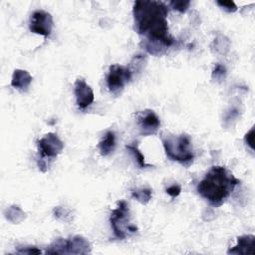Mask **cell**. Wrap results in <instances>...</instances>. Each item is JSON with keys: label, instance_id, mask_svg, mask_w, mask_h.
Returning <instances> with one entry per match:
<instances>
[{"label": "cell", "instance_id": "8", "mask_svg": "<svg viewBox=\"0 0 255 255\" xmlns=\"http://www.w3.org/2000/svg\"><path fill=\"white\" fill-rule=\"evenodd\" d=\"M53 29V18L50 13L44 10L34 11L30 19V31L48 37Z\"/></svg>", "mask_w": 255, "mask_h": 255}, {"label": "cell", "instance_id": "10", "mask_svg": "<svg viewBox=\"0 0 255 255\" xmlns=\"http://www.w3.org/2000/svg\"><path fill=\"white\" fill-rule=\"evenodd\" d=\"M74 94L76 103L81 110L88 108L94 101V93L92 88L83 79H77L74 86Z\"/></svg>", "mask_w": 255, "mask_h": 255}, {"label": "cell", "instance_id": "17", "mask_svg": "<svg viewBox=\"0 0 255 255\" xmlns=\"http://www.w3.org/2000/svg\"><path fill=\"white\" fill-rule=\"evenodd\" d=\"M215 41H217V42H219V44H217V43H215L214 41H213V45L215 46V51L216 52H218V53H225V52H227L228 51V47H229V44H230V42L228 41V39L227 38H225L224 36H222V35H219L217 38H215L214 39Z\"/></svg>", "mask_w": 255, "mask_h": 255}, {"label": "cell", "instance_id": "22", "mask_svg": "<svg viewBox=\"0 0 255 255\" xmlns=\"http://www.w3.org/2000/svg\"><path fill=\"white\" fill-rule=\"evenodd\" d=\"M166 193L167 194H169L171 197H177L179 194H180V192H181V187H180V185H178V184H172V185H170L169 187H167L166 188Z\"/></svg>", "mask_w": 255, "mask_h": 255}, {"label": "cell", "instance_id": "14", "mask_svg": "<svg viewBox=\"0 0 255 255\" xmlns=\"http://www.w3.org/2000/svg\"><path fill=\"white\" fill-rule=\"evenodd\" d=\"M6 218L13 222V223H19L25 218V212L19 207V206H10L6 211Z\"/></svg>", "mask_w": 255, "mask_h": 255}, {"label": "cell", "instance_id": "2", "mask_svg": "<svg viewBox=\"0 0 255 255\" xmlns=\"http://www.w3.org/2000/svg\"><path fill=\"white\" fill-rule=\"evenodd\" d=\"M239 180L225 167L212 166L197 185L198 193L213 206L221 205L231 194Z\"/></svg>", "mask_w": 255, "mask_h": 255}, {"label": "cell", "instance_id": "4", "mask_svg": "<svg viewBox=\"0 0 255 255\" xmlns=\"http://www.w3.org/2000/svg\"><path fill=\"white\" fill-rule=\"evenodd\" d=\"M110 221L114 235L118 239H125L128 236V233H134L137 230L134 225L128 223L129 210L127 202L124 200L118 202L117 208L112 211Z\"/></svg>", "mask_w": 255, "mask_h": 255}, {"label": "cell", "instance_id": "7", "mask_svg": "<svg viewBox=\"0 0 255 255\" xmlns=\"http://www.w3.org/2000/svg\"><path fill=\"white\" fill-rule=\"evenodd\" d=\"M64 148L63 141L58 137L56 133L49 132L38 140V150L41 155V159L45 160L47 157H56L62 152Z\"/></svg>", "mask_w": 255, "mask_h": 255}, {"label": "cell", "instance_id": "24", "mask_svg": "<svg viewBox=\"0 0 255 255\" xmlns=\"http://www.w3.org/2000/svg\"><path fill=\"white\" fill-rule=\"evenodd\" d=\"M18 253H21V254H25V253H27V254H40L41 253V250H39V249H37L36 247H30L29 249H23V250H19L18 251Z\"/></svg>", "mask_w": 255, "mask_h": 255}, {"label": "cell", "instance_id": "13", "mask_svg": "<svg viewBox=\"0 0 255 255\" xmlns=\"http://www.w3.org/2000/svg\"><path fill=\"white\" fill-rule=\"evenodd\" d=\"M116 146V136L114 131H107L103 136L102 140L99 142V149L102 155L107 156L111 154Z\"/></svg>", "mask_w": 255, "mask_h": 255}, {"label": "cell", "instance_id": "15", "mask_svg": "<svg viewBox=\"0 0 255 255\" xmlns=\"http://www.w3.org/2000/svg\"><path fill=\"white\" fill-rule=\"evenodd\" d=\"M151 189L150 188H138L131 192V197L140 202L141 204H146L151 199Z\"/></svg>", "mask_w": 255, "mask_h": 255}, {"label": "cell", "instance_id": "16", "mask_svg": "<svg viewBox=\"0 0 255 255\" xmlns=\"http://www.w3.org/2000/svg\"><path fill=\"white\" fill-rule=\"evenodd\" d=\"M126 147H127V149H128V150L132 153V155H133V157L135 158V160H136V162H137V164H138L139 167L143 168V167L150 166L149 164L145 163V161H144V156L142 155V153L138 150V148H137L136 146H134V145H127Z\"/></svg>", "mask_w": 255, "mask_h": 255}, {"label": "cell", "instance_id": "5", "mask_svg": "<svg viewBox=\"0 0 255 255\" xmlns=\"http://www.w3.org/2000/svg\"><path fill=\"white\" fill-rule=\"evenodd\" d=\"M90 251V243L82 236H74L70 239H58L47 250L49 254H86Z\"/></svg>", "mask_w": 255, "mask_h": 255}, {"label": "cell", "instance_id": "18", "mask_svg": "<svg viewBox=\"0 0 255 255\" xmlns=\"http://www.w3.org/2000/svg\"><path fill=\"white\" fill-rule=\"evenodd\" d=\"M226 77V69L223 65L216 64L212 71V79L216 81H222Z\"/></svg>", "mask_w": 255, "mask_h": 255}, {"label": "cell", "instance_id": "12", "mask_svg": "<svg viewBox=\"0 0 255 255\" xmlns=\"http://www.w3.org/2000/svg\"><path fill=\"white\" fill-rule=\"evenodd\" d=\"M32 82V76L29 72L21 69H16L12 75L11 86L17 90L25 91Z\"/></svg>", "mask_w": 255, "mask_h": 255}, {"label": "cell", "instance_id": "3", "mask_svg": "<svg viewBox=\"0 0 255 255\" xmlns=\"http://www.w3.org/2000/svg\"><path fill=\"white\" fill-rule=\"evenodd\" d=\"M162 143L165 153L170 159L176 160L186 166L193 161L194 154L188 135L181 134L178 136H168L162 139Z\"/></svg>", "mask_w": 255, "mask_h": 255}, {"label": "cell", "instance_id": "1", "mask_svg": "<svg viewBox=\"0 0 255 255\" xmlns=\"http://www.w3.org/2000/svg\"><path fill=\"white\" fill-rule=\"evenodd\" d=\"M167 14V7L162 2L136 1L133 5L134 28L138 34L146 36L148 41L169 47L174 41L168 34Z\"/></svg>", "mask_w": 255, "mask_h": 255}, {"label": "cell", "instance_id": "11", "mask_svg": "<svg viewBox=\"0 0 255 255\" xmlns=\"http://www.w3.org/2000/svg\"><path fill=\"white\" fill-rule=\"evenodd\" d=\"M255 247V236L254 235H243L238 237L237 244L228 250V254H254Z\"/></svg>", "mask_w": 255, "mask_h": 255}, {"label": "cell", "instance_id": "6", "mask_svg": "<svg viewBox=\"0 0 255 255\" xmlns=\"http://www.w3.org/2000/svg\"><path fill=\"white\" fill-rule=\"evenodd\" d=\"M131 79V71L121 65H112L107 75V86L111 93L119 94Z\"/></svg>", "mask_w": 255, "mask_h": 255}, {"label": "cell", "instance_id": "21", "mask_svg": "<svg viewBox=\"0 0 255 255\" xmlns=\"http://www.w3.org/2000/svg\"><path fill=\"white\" fill-rule=\"evenodd\" d=\"M216 4L222 8L223 10H225L226 12L229 13H233L237 10V6L233 1H217Z\"/></svg>", "mask_w": 255, "mask_h": 255}, {"label": "cell", "instance_id": "20", "mask_svg": "<svg viewBox=\"0 0 255 255\" xmlns=\"http://www.w3.org/2000/svg\"><path fill=\"white\" fill-rule=\"evenodd\" d=\"M54 216L58 219H61V220H64V221H69L70 219H68V218L71 217V213L66 208L58 206L54 209Z\"/></svg>", "mask_w": 255, "mask_h": 255}, {"label": "cell", "instance_id": "9", "mask_svg": "<svg viewBox=\"0 0 255 255\" xmlns=\"http://www.w3.org/2000/svg\"><path fill=\"white\" fill-rule=\"evenodd\" d=\"M136 119L140 132L143 135H150L155 133L160 126V121L158 117L151 110L139 112L136 115Z\"/></svg>", "mask_w": 255, "mask_h": 255}, {"label": "cell", "instance_id": "23", "mask_svg": "<svg viewBox=\"0 0 255 255\" xmlns=\"http://www.w3.org/2000/svg\"><path fill=\"white\" fill-rule=\"evenodd\" d=\"M244 140L246 144L251 148L254 149V128H252L244 136Z\"/></svg>", "mask_w": 255, "mask_h": 255}, {"label": "cell", "instance_id": "19", "mask_svg": "<svg viewBox=\"0 0 255 255\" xmlns=\"http://www.w3.org/2000/svg\"><path fill=\"white\" fill-rule=\"evenodd\" d=\"M169 5L176 11L180 13L186 12L190 5V1H170Z\"/></svg>", "mask_w": 255, "mask_h": 255}]
</instances>
